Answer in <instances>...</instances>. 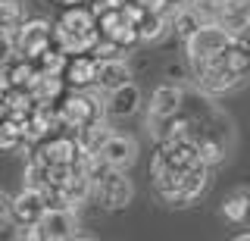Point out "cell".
<instances>
[{
  "label": "cell",
  "mask_w": 250,
  "mask_h": 241,
  "mask_svg": "<svg viewBox=\"0 0 250 241\" xmlns=\"http://www.w3.org/2000/svg\"><path fill=\"white\" fill-rule=\"evenodd\" d=\"M57 35V44L72 57V53H94L100 35V25H97V13L88 10V6H66L62 19L57 22L53 28Z\"/></svg>",
  "instance_id": "obj_1"
},
{
  "label": "cell",
  "mask_w": 250,
  "mask_h": 241,
  "mask_svg": "<svg viewBox=\"0 0 250 241\" xmlns=\"http://www.w3.org/2000/svg\"><path fill=\"white\" fill-rule=\"evenodd\" d=\"M131 197H135V185L125 175V169H106V173H100L94 178L91 200H97L104 210H122L131 204Z\"/></svg>",
  "instance_id": "obj_2"
},
{
  "label": "cell",
  "mask_w": 250,
  "mask_h": 241,
  "mask_svg": "<svg viewBox=\"0 0 250 241\" xmlns=\"http://www.w3.org/2000/svg\"><path fill=\"white\" fill-rule=\"evenodd\" d=\"M238 38H234L229 28H222V25H216V22H203V25L194 32L191 38L185 41V47H188V60H191V66H197L203 63V60H209V57H216V53H222L229 44H234Z\"/></svg>",
  "instance_id": "obj_3"
},
{
  "label": "cell",
  "mask_w": 250,
  "mask_h": 241,
  "mask_svg": "<svg viewBox=\"0 0 250 241\" xmlns=\"http://www.w3.org/2000/svg\"><path fill=\"white\" fill-rule=\"evenodd\" d=\"M104 113H106V107H100L97 97L84 94L82 88H75L72 94H66V97H62V104H60L62 126H66V129H75V131H82V129H88L91 122L104 119Z\"/></svg>",
  "instance_id": "obj_4"
},
{
  "label": "cell",
  "mask_w": 250,
  "mask_h": 241,
  "mask_svg": "<svg viewBox=\"0 0 250 241\" xmlns=\"http://www.w3.org/2000/svg\"><path fill=\"white\" fill-rule=\"evenodd\" d=\"M35 153L47 163V166H75V163L84 160L88 147L82 144V138H78V135L75 138L72 135H53V138H47Z\"/></svg>",
  "instance_id": "obj_5"
},
{
  "label": "cell",
  "mask_w": 250,
  "mask_h": 241,
  "mask_svg": "<svg viewBox=\"0 0 250 241\" xmlns=\"http://www.w3.org/2000/svg\"><path fill=\"white\" fill-rule=\"evenodd\" d=\"M53 28H57V25H50L47 19H25V22L19 25V41H16V53H19V57H25V60H38L53 41H57Z\"/></svg>",
  "instance_id": "obj_6"
},
{
  "label": "cell",
  "mask_w": 250,
  "mask_h": 241,
  "mask_svg": "<svg viewBox=\"0 0 250 241\" xmlns=\"http://www.w3.org/2000/svg\"><path fill=\"white\" fill-rule=\"evenodd\" d=\"M50 210V197H47L44 188H31V185H22V191L13 197V219L16 225H38L44 219V213Z\"/></svg>",
  "instance_id": "obj_7"
},
{
  "label": "cell",
  "mask_w": 250,
  "mask_h": 241,
  "mask_svg": "<svg viewBox=\"0 0 250 241\" xmlns=\"http://www.w3.org/2000/svg\"><path fill=\"white\" fill-rule=\"evenodd\" d=\"M44 241H69L78 235V213L75 207H50L38 222Z\"/></svg>",
  "instance_id": "obj_8"
},
{
  "label": "cell",
  "mask_w": 250,
  "mask_h": 241,
  "mask_svg": "<svg viewBox=\"0 0 250 241\" xmlns=\"http://www.w3.org/2000/svg\"><path fill=\"white\" fill-rule=\"evenodd\" d=\"M100 153H104L109 169H125V173H128V169L138 163V141L131 135L113 131V135L104 141V147H100Z\"/></svg>",
  "instance_id": "obj_9"
},
{
  "label": "cell",
  "mask_w": 250,
  "mask_h": 241,
  "mask_svg": "<svg viewBox=\"0 0 250 241\" xmlns=\"http://www.w3.org/2000/svg\"><path fill=\"white\" fill-rule=\"evenodd\" d=\"M182 104H185V91L178 85H160L150 97V122H166L172 116L182 113Z\"/></svg>",
  "instance_id": "obj_10"
},
{
  "label": "cell",
  "mask_w": 250,
  "mask_h": 241,
  "mask_svg": "<svg viewBox=\"0 0 250 241\" xmlns=\"http://www.w3.org/2000/svg\"><path fill=\"white\" fill-rule=\"evenodd\" d=\"M104 107H106L109 119H128V116H135L138 107H141V88L135 82H128V85H122V88L109 91Z\"/></svg>",
  "instance_id": "obj_11"
},
{
  "label": "cell",
  "mask_w": 250,
  "mask_h": 241,
  "mask_svg": "<svg viewBox=\"0 0 250 241\" xmlns=\"http://www.w3.org/2000/svg\"><path fill=\"white\" fill-rule=\"evenodd\" d=\"M131 82V69L122 57H109V60H97V88L100 91H116L122 85Z\"/></svg>",
  "instance_id": "obj_12"
},
{
  "label": "cell",
  "mask_w": 250,
  "mask_h": 241,
  "mask_svg": "<svg viewBox=\"0 0 250 241\" xmlns=\"http://www.w3.org/2000/svg\"><path fill=\"white\" fill-rule=\"evenodd\" d=\"M62 79L72 88H88L97 85V57H84V53H72L66 69H62Z\"/></svg>",
  "instance_id": "obj_13"
},
{
  "label": "cell",
  "mask_w": 250,
  "mask_h": 241,
  "mask_svg": "<svg viewBox=\"0 0 250 241\" xmlns=\"http://www.w3.org/2000/svg\"><path fill=\"white\" fill-rule=\"evenodd\" d=\"M62 72H38L35 75V82L28 85V91L35 94V100L38 104H53V100H60L62 97Z\"/></svg>",
  "instance_id": "obj_14"
},
{
  "label": "cell",
  "mask_w": 250,
  "mask_h": 241,
  "mask_svg": "<svg viewBox=\"0 0 250 241\" xmlns=\"http://www.w3.org/2000/svg\"><path fill=\"white\" fill-rule=\"evenodd\" d=\"M222 216H225L229 222H234V225L247 222V216H250V194H247V191L229 194V197L222 200Z\"/></svg>",
  "instance_id": "obj_15"
},
{
  "label": "cell",
  "mask_w": 250,
  "mask_h": 241,
  "mask_svg": "<svg viewBox=\"0 0 250 241\" xmlns=\"http://www.w3.org/2000/svg\"><path fill=\"white\" fill-rule=\"evenodd\" d=\"M203 25V19H200V10H194V6H182V10L175 13V19H172V32H175L182 41H188L197 28Z\"/></svg>",
  "instance_id": "obj_16"
},
{
  "label": "cell",
  "mask_w": 250,
  "mask_h": 241,
  "mask_svg": "<svg viewBox=\"0 0 250 241\" xmlns=\"http://www.w3.org/2000/svg\"><path fill=\"white\" fill-rule=\"evenodd\" d=\"M172 22L166 19V13H147L144 22H141V41H160L163 35H166V28Z\"/></svg>",
  "instance_id": "obj_17"
},
{
  "label": "cell",
  "mask_w": 250,
  "mask_h": 241,
  "mask_svg": "<svg viewBox=\"0 0 250 241\" xmlns=\"http://www.w3.org/2000/svg\"><path fill=\"white\" fill-rule=\"evenodd\" d=\"M197 151H200V160L203 163L216 166V163L225 157V141L219 135H200L197 138Z\"/></svg>",
  "instance_id": "obj_18"
},
{
  "label": "cell",
  "mask_w": 250,
  "mask_h": 241,
  "mask_svg": "<svg viewBox=\"0 0 250 241\" xmlns=\"http://www.w3.org/2000/svg\"><path fill=\"white\" fill-rule=\"evenodd\" d=\"M0 19L10 22V25L25 22V3L22 0H0Z\"/></svg>",
  "instance_id": "obj_19"
},
{
  "label": "cell",
  "mask_w": 250,
  "mask_h": 241,
  "mask_svg": "<svg viewBox=\"0 0 250 241\" xmlns=\"http://www.w3.org/2000/svg\"><path fill=\"white\" fill-rule=\"evenodd\" d=\"M141 3H144L150 13H166V6L172 3V0H141Z\"/></svg>",
  "instance_id": "obj_20"
},
{
  "label": "cell",
  "mask_w": 250,
  "mask_h": 241,
  "mask_svg": "<svg viewBox=\"0 0 250 241\" xmlns=\"http://www.w3.org/2000/svg\"><path fill=\"white\" fill-rule=\"evenodd\" d=\"M53 3H60V6H82V3H88V0H53Z\"/></svg>",
  "instance_id": "obj_21"
},
{
  "label": "cell",
  "mask_w": 250,
  "mask_h": 241,
  "mask_svg": "<svg viewBox=\"0 0 250 241\" xmlns=\"http://www.w3.org/2000/svg\"><path fill=\"white\" fill-rule=\"evenodd\" d=\"M238 241H250V232H241V235H238Z\"/></svg>",
  "instance_id": "obj_22"
}]
</instances>
